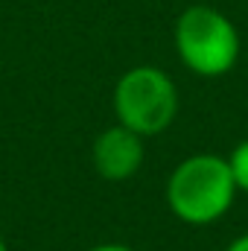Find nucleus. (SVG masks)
Returning a JSON list of instances; mask_svg holds the SVG:
<instances>
[{
  "instance_id": "1",
  "label": "nucleus",
  "mask_w": 248,
  "mask_h": 251,
  "mask_svg": "<svg viewBox=\"0 0 248 251\" xmlns=\"http://www.w3.org/2000/svg\"><path fill=\"white\" fill-rule=\"evenodd\" d=\"M167 204L184 225H213L219 222L237 199V184L228 161L213 152H196L175 164L167 178Z\"/></svg>"
},
{
  "instance_id": "2",
  "label": "nucleus",
  "mask_w": 248,
  "mask_h": 251,
  "mask_svg": "<svg viewBox=\"0 0 248 251\" xmlns=\"http://www.w3.org/2000/svg\"><path fill=\"white\" fill-rule=\"evenodd\" d=\"M178 62L201 79L231 73L240 62V32L234 21L204 3L187 6L173 29Z\"/></svg>"
},
{
  "instance_id": "3",
  "label": "nucleus",
  "mask_w": 248,
  "mask_h": 251,
  "mask_svg": "<svg viewBox=\"0 0 248 251\" xmlns=\"http://www.w3.org/2000/svg\"><path fill=\"white\" fill-rule=\"evenodd\" d=\"M111 105H114L117 123L146 140L175 123L181 100L167 70L155 64H137V67H128L117 79Z\"/></svg>"
},
{
  "instance_id": "4",
  "label": "nucleus",
  "mask_w": 248,
  "mask_h": 251,
  "mask_svg": "<svg viewBox=\"0 0 248 251\" xmlns=\"http://www.w3.org/2000/svg\"><path fill=\"white\" fill-rule=\"evenodd\" d=\"M143 155H146L143 137L120 123L102 128L91 146V164H94L97 176L111 184L128 181L143 167Z\"/></svg>"
},
{
  "instance_id": "5",
  "label": "nucleus",
  "mask_w": 248,
  "mask_h": 251,
  "mask_svg": "<svg viewBox=\"0 0 248 251\" xmlns=\"http://www.w3.org/2000/svg\"><path fill=\"white\" fill-rule=\"evenodd\" d=\"M225 161H228V170H231V176H234L237 190H240V193H248V137L240 140V143L231 149V155H228Z\"/></svg>"
},
{
  "instance_id": "6",
  "label": "nucleus",
  "mask_w": 248,
  "mask_h": 251,
  "mask_svg": "<svg viewBox=\"0 0 248 251\" xmlns=\"http://www.w3.org/2000/svg\"><path fill=\"white\" fill-rule=\"evenodd\" d=\"M88 251H134V249L123 246V243H99V246H91Z\"/></svg>"
},
{
  "instance_id": "7",
  "label": "nucleus",
  "mask_w": 248,
  "mask_h": 251,
  "mask_svg": "<svg viewBox=\"0 0 248 251\" xmlns=\"http://www.w3.org/2000/svg\"><path fill=\"white\" fill-rule=\"evenodd\" d=\"M225 251H248V234H240L237 240H231Z\"/></svg>"
},
{
  "instance_id": "8",
  "label": "nucleus",
  "mask_w": 248,
  "mask_h": 251,
  "mask_svg": "<svg viewBox=\"0 0 248 251\" xmlns=\"http://www.w3.org/2000/svg\"><path fill=\"white\" fill-rule=\"evenodd\" d=\"M0 251H9V249H6V243H3V240H0Z\"/></svg>"
}]
</instances>
